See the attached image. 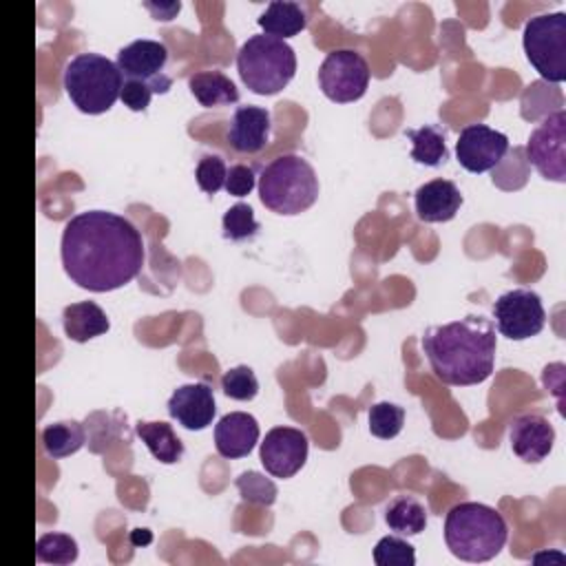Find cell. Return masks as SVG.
I'll use <instances>...</instances> for the list:
<instances>
[{
	"label": "cell",
	"mask_w": 566,
	"mask_h": 566,
	"mask_svg": "<svg viewBox=\"0 0 566 566\" xmlns=\"http://www.w3.org/2000/svg\"><path fill=\"white\" fill-rule=\"evenodd\" d=\"M62 325H64L66 338L75 343H86L95 336H102L111 327L106 312L93 301H80V303L66 305L62 312Z\"/></svg>",
	"instance_id": "cell-19"
},
{
	"label": "cell",
	"mask_w": 566,
	"mask_h": 566,
	"mask_svg": "<svg viewBox=\"0 0 566 566\" xmlns=\"http://www.w3.org/2000/svg\"><path fill=\"white\" fill-rule=\"evenodd\" d=\"M124 75L117 62L99 53H77L64 66V91L73 106L86 115L113 108L122 93Z\"/></svg>",
	"instance_id": "cell-5"
},
{
	"label": "cell",
	"mask_w": 566,
	"mask_h": 566,
	"mask_svg": "<svg viewBox=\"0 0 566 566\" xmlns=\"http://www.w3.org/2000/svg\"><path fill=\"white\" fill-rule=\"evenodd\" d=\"M422 349L438 380L453 387L480 385L493 374L497 336L489 318L469 314L460 321L429 327Z\"/></svg>",
	"instance_id": "cell-2"
},
{
	"label": "cell",
	"mask_w": 566,
	"mask_h": 566,
	"mask_svg": "<svg viewBox=\"0 0 566 566\" xmlns=\"http://www.w3.org/2000/svg\"><path fill=\"white\" fill-rule=\"evenodd\" d=\"M237 71L252 93L274 95L292 82L296 53L285 40L265 33L250 35L237 53Z\"/></svg>",
	"instance_id": "cell-6"
},
{
	"label": "cell",
	"mask_w": 566,
	"mask_h": 566,
	"mask_svg": "<svg viewBox=\"0 0 566 566\" xmlns=\"http://www.w3.org/2000/svg\"><path fill=\"white\" fill-rule=\"evenodd\" d=\"M385 522L400 535H418L427 528V509L413 495H398L387 504Z\"/></svg>",
	"instance_id": "cell-24"
},
{
	"label": "cell",
	"mask_w": 566,
	"mask_h": 566,
	"mask_svg": "<svg viewBox=\"0 0 566 566\" xmlns=\"http://www.w3.org/2000/svg\"><path fill=\"white\" fill-rule=\"evenodd\" d=\"M168 413L172 420H177V424L188 431L206 429L208 424H212V418L217 413L212 387L206 382H190L177 387L168 400Z\"/></svg>",
	"instance_id": "cell-14"
},
{
	"label": "cell",
	"mask_w": 566,
	"mask_h": 566,
	"mask_svg": "<svg viewBox=\"0 0 566 566\" xmlns=\"http://www.w3.org/2000/svg\"><path fill=\"white\" fill-rule=\"evenodd\" d=\"M374 562L378 566H413L416 551L407 539L387 535L374 546Z\"/></svg>",
	"instance_id": "cell-30"
},
{
	"label": "cell",
	"mask_w": 566,
	"mask_h": 566,
	"mask_svg": "<svg viewBox=\"0 0 566 566\" xmlns=\"http://www.w3.org/2000/svg\"><path fill=\"white\" fill-rule=\"evenodd\" d=\"M413 206L424 223L451 221L462 206V192L449 179H431L413 192Z\"/></svg>",
	"instance_id": "cell-17"
},
{
	"label": "cell",
	"mask_w": 566,
	"mask_h": 566,
	"mask_svg": "<svg viewBox=\"0 0 566 566\" xmlns=\"http://www.w3.org/2000/svg\"><path fill=\"white\" fill-rule=\"evenodd\" d=\"M35 559L55 566L73 564L77 559V542L69 533H44L35 542Z\"/></svg>",
	"instance_id": "cell-26"
},
{
	"label": "cell",
	"mask_w": 566,
	"mask_h": 566,
	"mask_svg": "<svg viewBox=\"0 0 566 566\" xmlns=\"http://www.w3.org/2000/svg\"><path fill=\"white\" fill-rule=\"evenodd\" d=\"M270 111L263 106H239L230 119L228 142L237 153H261L270 142Z\"/></svg>",
	"instance_id": "cell-16"
},
{
	"label": "cell",
	"mask_w": 566,
	"mask_h": 566,
	"mask_svg": "<svg viewBox=\"0 0 566 566\" xmlns=\"http://www.w3.org/2000/svg\"><path fill=\"white\" fill-rule=\"evenodd\" d=\"M405 135L411 139V159L422 166H440L449 159L447 137L442 126L424 124L420 128H407Z\"/></svg>",
	"instance_id": "cell-23"
},
{
	"label": "cell",
	"mask_w": 566,
	"mask_h": 566,
	"mask_svg": "<svg viewBox=\"0 0 566 566\" xmlns=\"http://www.w3.org/2000/svg\"><path fill=\"white\" fill-rule=\"evenodd\" d=\"M509 153V137L486 124H469L455 142V157L469 172H486L495 168Z\"/></svg>",
	"instance_id": "cell-12"
},
{
	"label": "cell",
	"mask_w": 566,
	"mask_h": 566,
	"mask_svg": "<svg viewBox=\"0 0 566 566\" xmlns=\"http://www.w3.org/2000/svg\"><path fill=\"white\" fill-rule=\"evenodd\" d=\"M526 157L533 168L551 181H566V113L564 108L544 117L526 142Z\"/></svg>",
	"instance_id": "cell-10"
},
{
	"label": "cell",
	"mask_w": 566,
	"mask_h": 566,
	"mask_svg": "<svg viewBox=\"0 0 566 566\" xmlns=\"http://www.w3.org/2000/svg\"><path fill=\"white\" fill-rule=\"evenodd\" d=\"M509 526L502 513L482 502H460L444 517L447 548L462 562H489L506 544Z\"/></svg>",
	"instance_id": "cell-3"
},
{
	"label": "cell",
	"mask_w": 566,
	"mask_h": 566,
	"mask_svg": "<svg viewBox=\"0 0 566 566\" xmlns=\"http://www.w3.org/2000/svg\"><path fill=\"white\" fill-rule=\"evenodd\" d=\"M153 539V535L146 531V528H137L135 533H133V544H148Z\"/></svg>",
	"instance_id": "cell-35"
},
{
	"label": "cell",
	"mask_w": 566,
	"mask_h": 566,
	"mask_svg": "<svg viewBox=\"0 0 566 566\" xmlns=\"http://www.w3.org/2000/svg\"><path fill=\"white\" fill-rule=\"evenodd\" d=\"M256 184V175H254V168L245 166V164H234L228 168V175H226V190L228 195H234V197H245L252 192Z\"/></svg>",
	"instance_id": "cell-34"
},
{
	"label": "cell",
	"mask_w": 566,
	"mask_h": 566,
	"mask_svg": "<svg viewBox=\"0 0 566 566\" xmlns=\"http://www.w3.org/2000/svg\"><path fill=\"white\" fill-rule=\"evenodd\" d=\"M66 276L88 292H111L139 276L146 259L142 232L122 214L86 210L71 217L62 232Z\"/></svg>",
	"instance_id": "cell-1"
},
{
	"label": "cell",
	"mask_w": 566,
	"mask_h": 566,
	"mask_svg": "<svg viewBox=\"0 0 566 566\" xmlns=\"http://www.w3.org/2000/svg\"><path fill=\"white\" fill-rule=\"evenodd\" d=\"M509 442L513 453L524 462H542L555 442V429L539 413H524L511 422Z\"/></svg>",
	"instance_id": "cell-15"
},
{
	"label": "cell",
	"mask_w": 566,
	"mask_h": 566,
	"mask_svg": "<svg viewBox=\"0 0 566 566\" xmlns=\"http://www.w3.org/2000/svg\"><path fill=\"white\" fill-rule=\"evenodd\" d=\"M234 484H237L241 497L245 502H250V504L270 506L276 500V484L270 478H265V475H261L256 471L241 473Z\"/></svg>",
	"instance_id": "cell-29"
},
{
	"label": "cell",
	"mask_w": 566,
	"mask_h": 566,
	"mask_svg": "<svg viewBox=\"0 0 566 566\" xmlns=\"http://www.w3.org/2000/svg\"><path fill=\"white\" fill-rule=\"evenodd\" d=\"M86 442L84 427L75 420L64 422H51L42 429V447L49 458L62 460L73 453H77Z\"/></svg>",
	"instance_id": "cell-25"
},
{
	"label": "cell",
	"mask_w": 566,
	"mask_h": 566,
	"mask_svg": "<svg viewBox=\"0 0 566 566\" xmlns=\"http://www.w3.org/2000/svg\"><path fill=\"white\" fill-rule=\"evenodd\" d=\"M226 161L219 155H203L195 168V179L206 195H217L226 186Z\"/></svg>",
	"instance_id": "cell-32"
},
{
	"label": "cell",
	"mask_w": 566,
	"mask_h": 566,
	"mask_svg": "<svg viewBox=\"0 0 566 566\" xmlns=\"http://www.w3.org/2000/svg\"><path fill=\"white\" fill-rule=\"evenodd\" d=\"M188 88L195 99L206 108L228 106L239 102V88L221 71H199L188 77Z\"/></svg>",
	"instance_id": "cell-20"
},
{
	"label": "cell",
	"mask_w": 566,
	"mask_h": 566,
	"mask_svg": "<svg viewBox=\"0 0 566 566\" xmlns=\"http://www.w3.org/2000/svg\"><path fill=\"white\" fill-rule=\"evenodd\" d=\"M497 332L511 340H526L544 329L546 312L537 292L517 287L509 290L493 303Z\"/></svg>",
	"instance_id": "cell-9"
},
{
	"label": "cell",
	"mask_w": 566,
	"mask_h": 566,
	"mask_svg": "<svg viewBox=\"0 0 566 566\" xmlns=\"http://www.w3.org/2000/svg\"><path fill=\"white\" fill-rule=\"evenodd\" d=\"M223 237L230 241H245L259 232V221L254 219V210L248 203H234L226 210L223 219Z\"/></svg>",
	"instance_id": "cell-28"
},
{
	"label": "cell",
	"mask_w": 566,
	"mask_h": 566,
	"mask_svg": "<svg viewBox=\"0 0 566 566\" xmlns=\"http://www.w3.org/2000/svg\"><path fill=\"white\" fill-rule=\"evenodd\" d=\"M221 389L232 400H252L259 394V380L248 365H237L221 376Z\"/></svg>",
	"instance_id": "cell-31"
},
{
	"label": "cell",
	"mask_w": 566,
	"mask_h": 566,
	"mask_svg": "<svg viewBox=\"0 0 566 566\" xmlns=\"http://www.w3.org/2000/svg\"><path fill=\"white\" fill-rule=\"evenodd\" d=\"M256 22L265 31V35L285 40L301 33L307 27V13L298 2L274 0L265 7Z\"/></svg>",
	"instance_id": "cell-21"
},
{
	"label": "cell",
	"mask_w": 566,
	"mask_h": 566,
	"mask_svg": "<svg viewBox=\"0 0 566 566\" xmlns=\"http://www.w3.org/2000/svg\"><path fill=\"white\" fill-rule=\"evenodd\" d=\"M524 53L531 66L553 84L566 80V13H539L524 24Z\"/></svg>",
	"instance_id": "cell-7"
},
{
	"label": "cell",
	"mask_w": 566,
	"mask_h": 566,
	"mask_svg": "<svg viewBox=\"0 0 566 566\" xmlns=\"http://www.w3.org/2000/svg\"><path fill=\"white\" fill-rule=\"evenodd\" d=\"M405 409L394 402H376L369 409V431L380 440H391L402 431Z\"/></svg>",
	"instance_id": "cell-27"
},
{
	"label": "cell",
	"mask_w": 566,
	"mask_h": 566,
	"mask_svg": "<svg viewBox=\"0 0 566 566\" xmlns=\"http://www.w3.org/2000/svg\"><path fill=\"white\" fill-rule=\"evenodd\" d=\"M307 436L294 427H274L261 442V464L274 478L296 475L307 460Z\"/></svg>",
	"instance_id": "cell-13"
},
{
	"label": "cell",
	"mask_w": 566,
	"mask_h": 566,
	"mask_svg": "<svg viewBox=\"0 0 566 566\" xmlns=\"http://www.w3.org/2000/svg\"><path fill=\"white\" fill-rule=\"evenodd\" d=\"M261 203L283 217L301 214L318 199V177L301 155H281L272 159L259 177Z\"/></svg>",
	"instance_id": "cell-4"
},
{
	"label": "cell",
	"mask_w": 566,
	"mask_h": 566,
	"mask_svg": "<svg viewBox=\"0 0 566 566\" xmlns=\"http://www.w3.org/2000/svg\"><path fill=\"white\" fill-rule=\"evenodd\" d=\"M256 442H259V422L250 413L232 411V413H226L214 424L217 453L228 460L248 455Z\"/></svg>",
	"instance_id": "cell-18"
},
{
	"label": "cell",
	"mask_w": 566,
	"mask_h": 566,
	"mask_svg": "<svg viewBox=\"0 0 566 566\" xmlns=\"http://www.w3.org/2000/svg\"><path fill=\"white\" fill-rule=\"evenodd\" d=\"M150 97H153V86H150L148 82H142V80H124L122 93H119V99L124 102V106H128L130 111L139 113V111H146V108H148Z\"/></svg>",
	"instance_id": "cell-33"
},
{
	"label": "cell",
	"mask_w": 566,
	"mask_h": 566,
	"mask_svg": "<svg viewBox=\"0 0 566 566\" xmlns=\"http://www.w3.org/2000/svg\"><path fill=\"white\" fill-rule=\"evenodd\" d=\"M135 433L161 464H175L184 458V442L168 422H137Z\"/></svg>",
	"instance_id": "cell-22"
},
{
	"label": "cell",
	"mask_w": 566,
	"mask_h": 566,
	"mask_svg": "<svg viewBox=\"0 0 566 566\" xmlns=\"http://www.w3.org/2000/svg\"><path fill=\"white\" fill-rule=\"evenodd\" d=\"M318 86L336 104L356 102L369 86V64L354 49L332 51L318 69Z\"/></svg>",
	"instance_id": "cell-8"
},
{
	"label": "cell",
	"mask_w": 566,
	"mask_h": 566,
	"mask_svg": "<svg viewBox=\"0 0 566 566\" xmlns=\"http://www.w3.org/2000/svg\"><path fill=\"white\" fill-rule=\"evenodd\" d=\"M168 49L157 40H135L117 53V69L124 80H142L153 86V93H168L172 77L164 73Z\"/></svg>",
	"instance_id": "cell-11"
}]
</instances>
